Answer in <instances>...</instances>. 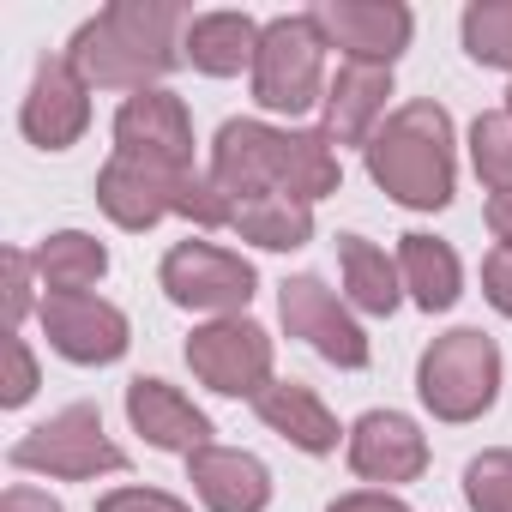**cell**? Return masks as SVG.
Returning <instances> with one entry per match:
<instances>
[{
	"mask_svg": "<svg viewBox=\"0 0 512 512\" xmlns=\"http://www.w3.org/2000/svg\"><path fill=\"white\" fill-rule=\"evenodd\" d=\"M97 512H187V506L163 488H115L97 500Z\"/></svg>",
	"mask_w": 512,
	"mask_h": 512,
	"instance_id": "obj_30",
	"label": "cell"
},
{
	"mask_svg": "<svg viewBox=\"0 0 512 512\" xmlns=\"http://www.w3.org/2000/svg\"><path fill=\"white\" fill-rule=\"evenodd\" d=\"M398 278L416 296V308H428V314H446L458 302V290H464L458 253L446 241H434V235H404L398 241Z\"/></svg>",
	"mask_w": 512,
	"mask_h": 512,
	"instance_id": "obj_21",
	"label": "cell"
},
{
	"mask_svg": "<svg viewBox=\"0 0 512 512\" xmlns=\"http://www.w3.org/2000/svg\"><path fill=\"white\" fill-rule=\"evenodd\" d=\"M488 229H494L500 247H512V193H494L488 199Z\"/></svg>",
	"mask_w": 512,
	"mask_h": 512,
	"instance_id": "obj_34",
	"label": "cell"
},
{
	"mask_svg": "<svg viewBox=\"0 0 512 512\" xmlns=\"http://www.w3.org/2000/svg\"><path fill=\"white\" fill-rule=\"evenodd\" d=\"M362 157H368L374 187H386L410 211H440L452 199V181H458L452 115L434 97H416V103L392 109L380 121V133L362 145Z\"/></svg>",
	"mask_w": 512,
	"mask_h": 512,
	"instance_id": "obj_2",
	"label": "cell"
},
{
	"mask_svg": "<svg viewBox=\"0 0 512 512\" xmlns=\"http://www.w3.org/2000/svg\"><path fill=\"white\" fill-rule=\"evenodd\" d=\"M326 512H410L398 494H380V488H362V494H344V500H332Z\"/></svg>",
	"mask_w": 512,
	"mask_h": 512,
	"instance_id": "obj_32",
	"label": "cell"
},
{
	"mask_svg": "<svg viewBox=\"0 0 512 512\" xmlns=\"http://www.w3.org/2000/svg\"><path fill=\"white\" fill-rule=\"evenodd\" d=\"M127 422L157 446V452H199V446H211L205 434H211V422L175 392V386H163V380H133L127 386Z\"/></svg>",
	"mask_w": 512,
	"mask_h": 512,
	"instance_id": "obj_18",
	"label": "cell"
},
{
	"mask_svg": "<svg viewBox=\"0 0 512 512\" xmlns=\"http://www.w3.org/2000/svg\"><path fill=\"white\" fill-rule=\"evenodd\" d=\"M43 332L67 362H85V368H103V362L127 356V344H133L127 314L97 296H43Z\"/></svg>",
	"mask_w": 512,
	"mask_h": 512,
	"instance_id": "obj_14",
	"label": "cell"
},
{
	"mask_svg": "<svg viewBox=\"0 0 512 512\" xmlns=\"http://www.w3.org/2000/svg\"><path fill=\"white\" fill-rule=\"evenodd\" d=\"M163 290L175 308H193V314H241L253 302V266L229 247H211V241H175L163 253Z\"/></svg>",
	"mask_w": 512,
	"mask_h": 512,
	"instance_id": "obj_7",
	"label": "cell"
},
{
	"mask_svg": "<svg viewBox=\"0 0 512 512\" xmlns=\"http://www.w3.org/2000/svg\"><path fill=\"white\" fill-rule=\"evenodd\" d=\"M19 127H25V139L43 145V151L79 145V133L91 127V85H85V73H79L67 55L37 67L31 97H25V109H19Z\"/></svg>",
	"mask_w": 512,
	"mask_h": 512,
	"instance_id": "obj_13",
	"label": "cell"
},
{
	"mask_svg": "<svg viewBox=\"0 0 512 512\" xmlns=\"http://www.w3.org/2000/svg\"><path fill=\"white\" fill-rule=\"evenodd\" d=\"M115 151L193 175V121H187V103L175 91H163V85L127 97L121 115H115Z\"/></svg>",
	"mask_w": 512,
	"mask_h": 512,
	"instance_id": "obj_10",
	"label": "cell"
},
{
	"mask_svg": "<svg viewBox=\"0 0 512 512\" xmlns=\"http://www.w3.org/2000/svg\"><path fill=\"white\" fill-rule=\"evenodd\" d=\"M464 49L482 67H512V0H476V7H464Z\"/></svg>",
	"mask_w": 512,
	"mask_h": 512,
	"instance_id": "obj_25",
	"label": "cell"
},
{
	"mask_svg": "<svg viewBox=\"0 0 512 512\" xmlns=\"http://www.w3.org/2000/svg\"><path fill=\"white\" fill-rule=\"evenodd\" d=\"M37 278V253H19V247H7V326L19 332V320L31 314V284Z\"/></svg>",
	"mask_w": 512,
	"mask_h": 512,
	"instance_id": "obj_29",
	"label": "cell"
},
{
	"mask_svg": "<svg viewBox=\"0 0 512 512\" xmlns=\"http://www.w3.org/2000/svg\"><path fill=\"white\" fill-rule=\"evenodd\" d=\"M506 115H512V91H506Z\"/></svg>",
	"mask_w": 512,
	"mask_h": 512,
	"instance_id": "obj_35",
	"label": "cell"
},
{
	"mask_svg": "<svg viewBox=\"0 0 512 512\" xmlns=\"http://www.w3.org/2000/svg\"><path fill=\"white\" fill-rule=\"evenodd\" d=\"M260 31L266 25H253L247 13H199L181 37V55L211 73V79H229L241 67H253V55H260Z\"/></svg>",
	"mask_w": 512,
	"mask_h": 512,
	"instance_id": "obj_19",
	"label": "cell"
},
{
	"mask_svg": "<svg viewBox=\"0 0 512 512\" xmlns=\"http://www.w3.org/2000/svg\"><path fill=\"white\" fill-rule=\"evenodd\" d=\"M187 13L169 0H115L91 25H79L67 61L85 73V85H109V91H157V79L181 61V37H187Z\"/></svg>",
	"mask_w": 512,
	"mask_h": 512,
	"instance_id": "obj_1",
	"label": "cell"
},
{
	"mask_svg": "<svg viewBox=\"0 0 512 512\" xmlns=\"http://www.w3.org/2000/svg\"><path fill=\"white\" fill-rule=\"evenodd\" d=\"M97 205L121 223V229H151L163 217H193L199 229H229L235 205L211 187V175H187V169H163L145 157L115 151L97 175Z\"/></svg>",
	"mask_w": 512,
	"mask_h": 512,
	"instance_id": "obj_3",
	"label": "cell"
},
{
	"mask_svg": "<svg viewBox=\"0 0 512 512\" xmlns=\"http://www.w3.org/2000/svg\"><path fill=\"white\" fill-rule=\"evenodd\" d=\"M187 482L211 512H266V500H272L266 464L235 446H199L187 458Z\"/></svg>",
	"mask_w": 512,
	"mask_h": 512,
	"instance_id": "obj_17",
	"label": "cell"
},
{
	"mask_svg": "<svg viewBox=\"0 0 512 512\" xmlns=\"http://www.w3.org/2000/svg\"><path fill=\"white\" fill-rule=\"evenodd\" d=\"M0 512H61V500H49L37 488H7L0 494Z\"/></svg>",
	"mask_w": 512,
	"mask_h": 512,
	"instance_id": "obj_33",
	"label": "cell"
},
{
	"mask_svg": "<svg viewBox=\"0 0 512 512\" xmlns=\"http://www.w3.org/2000/svg\"><path fill=\"white\" fill-rule=\"evenodd\" d=\"M470 163L488 193H512V115H482L470 127Z\"/></svg>",
	"mask_w": 512,
	"mask_h": 512,
	"instance_id": "obj_26",
	"label": "cell"
},
{
	"mask_svg": "<svg viewBox=\"0 0 512 512\" xmlns=\"http://www.w3.org/2000/svg\"><path fill=\"white\" fill-rule=\"evenodd\" d=\"M103 272H109V247L85 229H61L37 247V278L49 296H91Z\"/></svg>",
	"mask_w": 512,
	"mask_h": 512,
	"instance_id": "obj_22",
	"label": "cell"
},
{
	"mask_svg": "<svg viewBox=\"0 0 512 512\" xmlns=\"http://www.w3.org/2000/svg\"><path fill=\"white\" fill-rule=\"evenodd\" d=\"M187 368L223 398H260L272 386V338L241 314L211 320L187 338Z\"/></svg>",
	"mask_w": 512,
	"mask_h": 512,
	"instance_id": "obj_8",
	"label": "cell"
},
{
	"mask_svg": "<svg viewBox=\"0 0 512 512\" xmlns=\"http://www.w3.org/2000/svg\"><path fill=\"white\" fill-rule=\"evenodd\" d=\"M338 260H344V290L362 314H392L398 308V260H386V247H374L368 235H338Z\"/></svg>",
	"mask_w": 512,
	"mask_h": 512,
	"instance_id": "obj_23",
	"label": "cell"
},
{
	"mask_svg": "<svg viewBox=\"0 0 512 512\" xmlns=\"http://www.w3.org/2000/svg\"><path fill=\"white\" fill-rule=\"evenodd\" d=\"M241 241H260V247H272V253H290V247H302L308 235H314V205H296V199H247V205H235V223H229Z\"/></svg>",
	"mask_w": 512,
	"mask_h": 512,
	"instance_id": "obj_24",
	"label": "cell"
},
{
	"mask_svg": "<svg viewBox=\"0 0 512 512\" xmlns=\"http://www.w3.org/2000/svg\"><path fill=\"white\" fill-rule=\"evenodd\" d=\"M31 392H37V362H31V344H25L19 332H7V386H0V404L19 410Z\"/></svg>",
	"mask_w": 512,
	"mask_h": 512,
	"instance_id": "obj_28",
	"label": "cell"
},
{
	"mask_svg": "<svg viewBox=\"0 0 512 512\" xmlns=\"http://www.w3.org/2000/svg\"><path fill=\"white\" fill-rule=\"evenodd\" d=\"M386 97H392V67L374 61H344L338 79L326 85V139L332 145H368L386 121Z\"/></svg>",
	"mask_w": 512,
	"mask_h": 512,
	"instance_id": "obj_16",
	"label": "cell"
},
{
	"mask_svg": "<svg viewBox=\"0 0 512 512\" xmlns=\"http://www.w3.org/2000/svg\"><path fill=\"white\" fill-rule=\"evenodd\" d=\"M253 410H260V422H266L272 434H284V440L302 446V452H332V446H338V416H332L308 386H296V380H272L260 398H253Z\"/></svg>",
	"mask_w": 512,
	"mask_h": 512,
	"instance_id": "obj_20",
	"label": "cell"
},
{
	"mask_svg": "<svg viewBox=\"0 0 512 512\" xmlns=\"http://www.w3.org/2000/svg\"><path fill=\"white\" fill-rule=\"evenodd\" d=\"M464 500L476 512H512V446L464 464Z\"/></svg>",
	"mask_w": 512,
	"mask_h": 512,
	"instance_id": "obj_27",
	"label": "cell"
},
{
	"mask_svg": "<svg viewBox=\"0 0 512 512\" xmlns=\"http://www.w3.org/2000/svg\"><path fill=\"white\" fill-rule=\"evenodd\" d=\"M326 31L314 13L272 19L260 31V55H253V103L272 115H308L326 103Z\"/></svg>",
	"mask_w": 512,
	"mask_h": 512,
	"instance_id": "obj_4",
	"label": "cell"
},
{
	"mask_svg": "<svg viewBox=\"0 0 512 512\" xmlns=\"http://www.w3.org/2000/svg\"><path fill=\"white\" fill-rule=\"evenodd\" d=\"M19 470H37V476H61V482H85V476H109L121 470V446L103 434V416L97 404H67L61 416L37 422L25 440H13L7 452Z\"/></svg>",
	"mask_w": 512,
	"mask_h": 512,
	"instance_id": "obj_6",
	"label": "cell"
},
{
	"mask_svg": "<svg viewBox=\"0 0 512 512\" xmlns=\"http://www.w3.org/2000/svg\"><path fill=\"white\" fill-rule=\"evenodd\" d=\"M350 470L368 482H416L428 470V440L398 410H368L350 428Z\"/></svg>",
	"mask_w": 512,
	"mask_h": 512,
	"instance_id": "obj_15",
	"label": "cell"
},
{
	"mask_svg": "<svg viewBox=\"0 0 512 512\" xmlns=\"http://www.w3.org/2000/svg\"><path fill=\"white\" fill-rule=\"evenodd\" d=\"M314 19H320L326 43H338L350 61H374V67H392L416 31L404 0H326Z\"/></svg>",
	"mask_w": 512,
	"mask_h": 512,
	"instance_id": "obj_12",
	"label": "cell"
},
{
	"mask_svg": "<svg viewBox=\"0 0 512 512\" xmlns=\"http://www.w3.org/2000/svg\"><path fill=\"white\" fill-rule=\"evenodd\" d=\"M416 392L440 422H476L494 392H500V350L488 332L458 326L446 338H434L416 362Z\"/></svg>",
	"mask_w": 512,
	"mask_h": 512,
	"instance_id": "obj_5",
	"label": "cell"
},
{
	"mask_svg": "<svg viewBox=\"0 0 512 512\" xmlns=\"http://www.w3.org/2000/svg\"><path fill=\"white\" fill-rule=\"evenodd\" d=\"M278 175H284V133L278 127H266V121H229L217 133V145H211V187L229 205L272 199Z\"/></svg>",
	"mask_w": 512,
	"mask_h": 512,
	"instance_id": "obj_9",
	"label": "cell"
},
{
	"mask_svg": "<svg viewBox=\"0 0 512 512\" xmlns=\"http://www.w3.org/2000/svg\"><path fill=\"white\" fill-rule=\"evenodd\" d=\"M278 308H284L290 338H302V344L320 350L326 362H338V368H368V338H362V326L350 320V308H344L320 278H290L284 296H278Z\"/></svg>",
	"mask_w": 512,
	"mask_h": 512,
	"instance_id": "obj_11",
	"label": "cell"
},
{
	"mask_svg": "<svg viewBox=\"0 0 512 512\" xmlns=\"http://www.w3.org/2000/svg\"><path fill=\"white\" fill-rule=\"evenodd\" d=\"M482 296L512 320V247H494L482 260Z\"/></svg>",
	"mask_w": 512,
	"mask_h": 512,
	"instance_id": "obj_31",
	"label": "cell"
}]
</instances>
